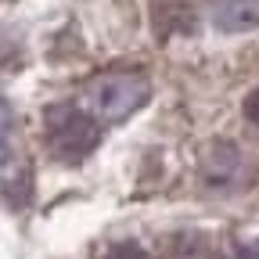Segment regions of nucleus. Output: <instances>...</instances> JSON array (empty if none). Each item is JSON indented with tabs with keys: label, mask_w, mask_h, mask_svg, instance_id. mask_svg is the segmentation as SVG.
I'll list each match as a JSON object with an SVG mask.
<instances>
[{
	"label": "nucleus",
	"mask_w": 259,
	"mask_h": 259,
	"mask_svg": "<svg viewBox=\"0 0 259 259\" xmlns=\"http://www.w3.org/2000/svg\"><path fill=\"white\" fill-rule=\"evenodd\" d=\"M216 25L227 32H241L259 25V0H220L216 4Z\"/></svg>",
	"instance_id": "nucleus-4"
},
{
	"label": "nucleus",
	"mask_w": 259,
	"mask_h": 259,
	"mask_svg": "<svg viewBox=\"0 0 259 259\" xmlns=\"http://www.w3.org/2000/svg\"><path fill=\"white\" fill-rule=\"evenodd\" d=\"M105 259H148V255H144V248H141V245H134V241H122V245H115V248H112Z\"/></svg>",
	"instance_id": "nucleus-7"
},
{
	"label": "nucleus",
	"mask_w": 259,
	"mask_h": 259,
	"mask_svg": "<svg viewBox=\"0 0 259 259\" xmlns=\"http://www.w3.org/2000/svg\"><path fill=\"white\" fill-rule=\"evenodd\" d=\"M238 259H259V245H241L238 248Z\"/></svg>",
	"instance_id": "nucleus-9"
},
{
	"label": "nucleus",
	"mask_w": 259,
	"mask_h": 259,
	"mask_svg": "<svg viewBox=\"0 0 259 259\" xmlns=\"http://www.w3.org/2000/svg\"><path fill=\"white\" fill-rule=\"evenodd\" d=\"M245 115H248V119L259 126V90H252V94L245 97Z\"/></svg>",
	"instance_id": "nucleus-8"
},
{
	"label": "nucleus",
	"mask_w": 259,
	"mask_h": 259,
	"mask_svg": "<svg viewBox=\"0 0 259 259\" xmlns=\"http://www.w3.org/2000/svg\"><path fill=\"white\" fill-rule=\"evenodd\" d=\"M148 79L144 76H134V72H108L101 79L90 83V105L97 108V115L108 119V122H119L126 115H134L144 101H148Z\"/></svg>",
	"instance_id": "nucleus-2"
},
{
	"label": "nucleus",
	"mask_w": 259,
	"mask_h": 259,
	"mask_svg": "<svg viewBox=\"0 0 259 259\" xmlns=\"http://www.w3.org/2000/svg\"><path fill=\"white\" fill-rule=\"evenodd\" d=\"M155 29H158V36H173V32H187L194 25V11L184 4V0H158L155 11Z\"/></svg>",
	"instance_id": "nucleus-5"
},
{
	"label": "nucleus",
	"mask_w": 259,
	"mask_h": 259,
	"mask_svg": "<svg viewBox=\"0 0 259 259\" xmlns=\"http://www.w3.org/2000/svg\"><path fill=\"white\" fill-rule=\"evenodd\" d=\"M97 141H101V130H97V122L83 108H76V105L47 108V148L58 158L79 162L97 148Z\"/></svg>",
	"instance_id": "nucleus-1"
},
{
	"label": "nucleus",
	"mask_w": 259,
	"mask_h": 259,
	"mask_svg": "<svg viewBox=\"0 0 259 259\" xmlns=\"http://www.w3.org/2000/svg\"><path fill=\"white\" fill-rule=\"evenodd\" d=\"M11 126H15V115H11V105L0 97V162L8 158L11 151Z\"/></svg>",
	"instance_id": "nucleus-6"
},
{
	"label": "nucleus",
	"mask_w": 259,
	"mask_h": 259,
	"mask_svg": "<svg viewBox=\"0 0 259 259\" xmlns=\"http://www.w3.org/2000/svg\"><path fill=\"white\" fill-rule=\"evenodd\" d=\"M202 177L212 187H234L245 177V155H241V148L227 144V141H216L205 151V158H202Z\"/></svg>",
	"instance_id": "nucleus-3"
}]
</instances>
